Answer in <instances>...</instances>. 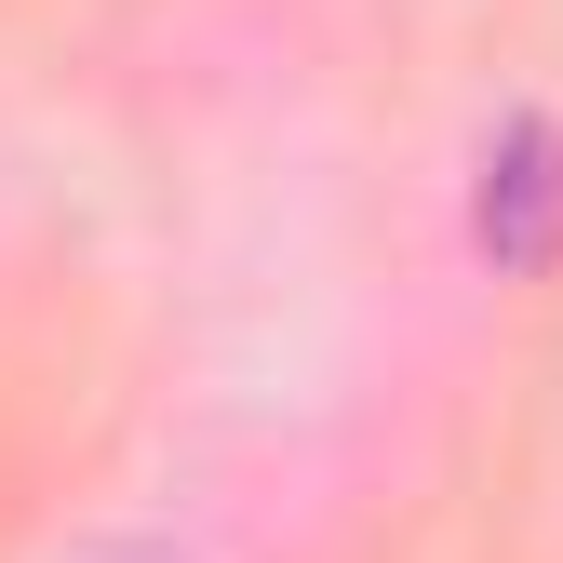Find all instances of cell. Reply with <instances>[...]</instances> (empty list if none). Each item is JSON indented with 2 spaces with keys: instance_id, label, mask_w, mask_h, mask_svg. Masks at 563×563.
<instances>
[{
  "instance_id": "1",
  "label": "cell",
  "mask_w": 563,
  "mask_h": 563,
  "mask_svg": "<svg viewBox=\"0 0 563 563\" xmlns=\"http://www.w3.org/2000/svg\"><path fill=\"white\" fill-rule=\"evenodd\" d=\"M470 242L497 282H550L563 268V121L550 108H510L497 134H483L470 162Z\"/></svg>"
}]
</instances>
